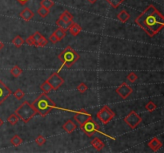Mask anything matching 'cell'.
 <instances>
[{"instance_id":"1","label":"cell","mask_w":164,"mask_h":153,"mask_svg":"<svg viewBox=\"0 0 164 153\" xmlns=\"http://www.w3.org/2000/svg\"><path fill=\"white\" fill-rule=\"evenodd\" d=\"M135 23L150 37L159 33L164 26V17L155 6L150 5L135 20Z\"/></svg>"},{"instance_id":"2","label":"cell","mask_w":164,"mask_h":153,"mask_svg":"<svg viewBox=\"0 0 164 153\" xmlns=\"http://www.w3.org/2000/svg\"><path fill=\"white\" fill-rule=\"evenodd\" d=\"M31 105H33L37 113L43 117L49 114L56 107L55 103L45 93L39 95Z\"/></svg>"},{"instance_id":"3","label":"cell","mask_w":164,"mask_h":153,"mask_svg":"<svg viewBox=\"0 0 164 153\" xmlns=\"http://www.w3.org/2000/svg\"><path fill=\"white\" fill-rule=\"evenodd\" d=\"M79 58H80V56L75 50H73L71 47H67L59 54V59L61 62L63 63V65L57 72H60L59 70L64 66L68 69L71 68Z\"/></svg>"},{"instance_id":"4","label":"cell","mask_w":164,"mask_h":153,"mask_svg":"<svg viewBox=\"0 0 164 153\" xmlns=\"http://www.w3.org/2000/svg\"><path fill=\"white\" fill-rule=\"evenodd\" d=\"M14 113L24 123H28L29 121L37 114V112L34 109L33 105L30 104L28 101H26L15 110Z\"/></svg>"},{"instance_id":"5","label":"cell","mask_w":164,"mask_h":153,"mask_svg":"<svg viewBox=\"0 0 164 153\" xmlns=\"http://www.w3.org/2000/svg\"><path fill=\"white\" fill-rule=\"evenodd\" d=\"M115 116V113H114L113 111L111 109V108L107 105H104V106L102 107L101 109L96 114L98 119L104 125H107V124L109 123L110 121H112Z\"/></svg>"},{"instance_id":"6","label":"cell","mask_w":164,"mask_h":153,"mask_svg":"<svg viewBox=\"0 0 164 153\" xmlns=\"http://www.w3.org/2000/svg\"><path fill=\"white\" fill-rule=\"evenodd\" d=\"M80 129L88 137H91L94 134L100 132V126L94 121L93 118H91L87 121H86L85 123L80 126Z\"/></svg>"},{"instance_id":"7","label":"cell","mask_w":164,"mask_h":153,"mask_svg":"<svg viewBox=\"0 0 164 153\" xmlns=\"http://www.w3.org/2000/svg\"><path fill=\"white\" fill-rule=\"evenodd\" d=\"M123 121L131 129H135L142 122V118L135 111L133 110L131 111L127 114V116H126Z\"/></svg>"},{"instance_id":"8","label":"cell","mask_w":164,"mask_h":153,"mask_svg":"<svg viewBox=\"0 0 164 153\" xmlns=\"http://www.w3.org/2000/svg\"><path fill=\"white\" fill-rule=\"evenodd\" d=\"M47 81L51 85L53 90H57L59 87L64 84V79L59 74V72L53 73Z\"/></svg>"},{"instance_id":"9","label":"cell","mask_w":164,"mask_h":153,"mask_svg":"<svg viewBox=\"0 0 164 153\" xmlns=\"http://www.w3.org/2000/svg\"><path fill=\"white\" fill-rule=\"evenodd\" d=\"M91 118H92V116H91V113H88L84 109L76 111L75 113V115H74V119L80 126L83 125L86 121H87L89 119H91Z\"/></svg>"},{"instance_id":"10","label":"cell","mask_w":164,"mask_h":153,"mask_svg":"<svg viewBox=\"0 0 164 153\" xmlns=\"http://www.w3.org/2000/svg\"><path fill=\"white\" fill-rule=\"evenodd\" d=\"M115 92L119 97H121L123 99L127 98L133 92V89L131 86L126 84V83H123L121 85L118 87L117 89H115Z\"/></svg>"},{"instance_id":"11","label":"cell","mask_w":164,"mask_h":153,"mask_svg":"<svg viewBox=\"0 0 164 153\" xmlns=\"http://www.w3.org/2000/svg\"><path fill=\"white\" fill-rule=\"evenodd\" d=\"M12 94V92L8 87L0 80V105Z\"/></svg>"},{"instance_id":"12","label":"cell","mask_w":164,"mask_h":153,"mask_svg":"<svg viewBox=\"0 0 164 153\" xmlns=\"http://www.w3.org/2000/svg\"><path fill=\"white\" fill-rule=\"evenodd\" d=\"M148 147H150L153 151H158L162 147V141L158 139V137H153L149 142H148Z\"/></svg>"},{"instance_id":"13","label":"cell","mask_w":164,"mask_h":153,"mask_svg":"<svg viewBox=\"0 0 164 153\" xmlns=\"http://www.w3.org/2000/svg\"><path fill=\"white\" fill-rule=\"evenodd\" d=\"M63 129L65 132H67V133H72L73 132H75L77 129V125H75V123L72 120H68L67 121H66L64 123V125H63Z\"/></svg>"},{"instance_id":"14","label":"cell","mask_w":164,"mask_h":153,"mask_svg":"<svg viewBox=\"0 0 164 153\" xmlns=\"http://www.w3.org/2000/svg\"><path fill=\"white\" fill-rule=\"evenodd\" d=\"M34 15H35L34 12L29 8H25L24 10H22L20 14H19V16L21 17V18H22V19L26 21V22H28L30 19H32Z\"/></svg>"},{"instance_id":"15","label":"cell","mask_w":164,"mask_h":153,"mask_svg":"<svg viewBox=\"0 0 164 153\" xmlns=\"http://www.w3.org/2000/svg\"><path fill=\"white\" fill-rule=\"evenodd\" d=\"M69 30L70 33H71L73 36H77V35L79 34V33L81 32L82 27L80 25L76 23V22H71V24H70L69 30Z\"/></svg>"},{"instance_id":"16","label":"cell","mask_w":164,"mask_h":153,"mask_svg":"<svg viewBox=\"0 0 164 153\" xmlns=\"http://www.w3.org/2000/svg\"><path fill=\"white\" fill-rule=\"evenodd\" d=\"M91 144L98 151H101V150H103V149L105 147V144H104L99 137H95V138L91 141Z\"/></svg>"},{"instance_id":"17","label":"cell","mask_w":164,"mask_h":153,"mask_svg":"<svg viewBox=\"0 0 164 153\" xmlns=\"http://www.w3.org/2000/svg\"><path fill=\"white\" fill-rule=\"evenodd\" d=\"M59 19L67 22V23H71V22H73V15L68 10H65L60 15Z\"/></svg>"},{"instance_id":"18","label":"cell","mask_w":164,"mask_h":153,"mask_svg":"<svg viewBox=\"0 0 164 153\" xmlns=\"http://www.w3.org/2000/svg\"><path fill=\"white\" fill-rule=\"evenodd\" d=\"M117 18L121 22H127L130 19V14L126 10H123L118 14Z\"/></svg>"},{"instance_id":"19","label":"cell","mask_w":164,"mask_h":153,"mask_svg":"<svg viewBox=\"0 0 164 153\" xmlns=\"http://www.w3.org/2000/svg\"><path fill=\"white\" fill-rule=\"evenodd\" d=\"M11 43H12V44L14 45L15 47H17V48H20L22 45L24 44V40H23V38H22V37L18 35V36L15 37V38L11 41Z\"/></svg>"},{"instance_id":"20","label":"cell","mask_w":164,"mask_h":153,"mask_svg":"<svg viewBox=\"0 0 164 153\" xmlns=\"http://www.w3.org/2000/svg\"><path fill=\"white\" fill-rule=\"evenodd\" d=\"M40 89L41 90L45 93H50V92H51V91L53 90L52 87H51V85L49 84V82L47 81H45L44 82L40 85Z\"/></svg>"},{"instance_id":"21","label":"cell","mask_w":164,"mask_h":153,"mask_svg":"<svg viewBox=\"0 0 164 153\" xmlns=\"http://www.w3.org/2000/svg\"><path fill=\"white\" fill-rule=\"evenodd\" d=\"M70 24H71V23H67V22H63V21L61 20V19H58V20L56 21V25L59 26V28H61L62 30H65L66 32L69 30Z\"/></svg>"},{"instance_id":"22","label":"cell","mask_w":164,"mask_h":153,"mask_svg":"<svg viewBox=\"0 0 164 153\" xmlns=\"http://www.w3.org/2000/svg\"><path fill=\"white\" fill-rule=\"evenodd\" d=\"M10 143L12 144L15 147H18L20 144H22V139L18 135H14V136L10 139Z\"/></svg>"},{"instance_id":"23","label":"cell","mask_w":164,"mask_h":153,"mask_svg":"<svg viewBox=\"0 0 164 153\" xmlns=\"http://www.w3.org/2000/svg\"><path fill=\"white\" fill-rule=\"evenodd\" d=\"M22 69L20 67H18V65H14V66L10 69V73H11L14 77H18V76L22 74Z\"/></svg>"},{"instance_id":"24","label":"cell","mask_w":164,"mask_h":153,"mask_svg":"<svg viewBox=\"0 0 164 153\" xmlns=\"http://www.w3.org/2000/svg\"><path fill=\"white\" fill-rule=\"evenodd\" d=\"M41 6H43L45 8L48 9L50 10L51 8H52L54 5H55V2H53L52 0H42L40 2Z\"/></svg>"},{"instance_id":"25","label":"cell","mask_w":164,"mask_h":153,"mask_svg":"<svg viewBox=\"0 0 164 153\" xmlns=\"http://www.w3.org/2000/svg\"><path fill=\"white\" fill-rule=\"evenodd\" d=\"M54 34H55V36H56L57 38L59 39V41H61V40H63V38H65L67 33H66L65 30H62L61 28H58L56 30H55V32H54Z\"/></svg>"},{"instance_id":"26","label":"cell","mask_w":164,"mask_h":153,"mask_svg":"<svg viewBox=\"0 0 164 153\" xmlns=\"http://www.w3.org/2000/svg\"><path fill=\"white\" fill-rule=\"evenodd\" d=\"M18 116H17L15 113H13L10 116H9L8 118H7V122L10 124V125H15L18 122Z\"/></svg>"},{"instance_id":"27","label":"cell","mask_w":164,"mask_h":153,"mask_svg":"<svg viewBox=\"0 0 164 153\" xmlns=\"http://www.w3.org/2000/svg\"><path fill=\"white\" fill-rule=\"evenodd\" d=\"M37 13H38V14H39L41 18H46L50 14V10L45 8L43 6H41V7H39V10H38Z\"/></svg>"},{"instance_id":"28","label":"cell","mask_w":164,"mask_h":153,"mask_svg":"<svg viewBox=\"0 0 164 153\" xmlns=\"http://www.w3.org/2000/svg\"><path fill=\"white\" fill-rule=\"evenodd\" d=\"M113 8H118L125 0H106Z\"/></svg>"},{"instance_id":"29","label":"cell","mask_w":164,"mask_h":153,"mask_svg":"<svg viewBox=\"0 0 164 153\" xmlns=\"http://www.w3.org/2000/svg\"><path fill=\"white\" fill-rule=\"evenodd\" d=\"M145 109H146L148 112H150V113H153L154 111L156 110L157 106H156V105L154 102H153V101H149V102H148L146 105V106H145Z\"/></svg>"},{"instance_id":"30","label":"cell","mask_w":164,"mask_h":153,"mask_svg":"<svg viewBox=\"0 0 164 153\" xmlns=\"http://www.w3.org/2000/svg\"><path fill=\"white\" fill-rule=\"evenodd\" d=\"M46 142H47V140L42 135H39L36 137V139H35V143L38 145H39V146H43V144H45Z\"/></svg>"},{"instance_id":"31","label":"cell","mask_w":164,"mask_h":153,"mask_svg":"<svg viewBox=\"0 0 164 153\" xmlns=\"http://www.w3.org/2000/svg\"><path fill=\"white\" fill-rule=\"evenodd\" d=\"M47 43H48V41H47V38L42 35V37L39 38V42H38V45H37V47H46V46L47 45Z\"/></svg>"},{"instance_id":"32","label":"cell","mask_w":164,"mask_h":153,"mask_svg":"<svg viewBox=\"0 0 164 153\" xmlns=\"http://www.w3.org/2000/svg\"><path fill=\"white\" fill-rule=\"evenodd\" d=\"M24 93H23V91L21 90L20 89H18L17 90L14 91V97L17 99V100H21V99L23 98L24 97Z\"/></svg>"},{"instance_id":"33","label":"cell","mask_w":164,"mask_h":153,"mask_svg":"<svg viewBox=\"0 0 164 153\" xmlns=\"http://www.w3.org/2000/svg\"><path fill=\"white\" fill-rule=\"evenodd\" d=\"M127 80L130 81V82L134 83L137 81V79H138V76H137V75H136L134 72H131V73H130L129 74L127 75Z\"/></svg>"},{"instance_id":"34","label":"cell","mask_w":164,"mask_h":153,"mask_svg":"<svg viewBox=\"0 0 164 153\" xmlns=\"http://www.w3.org/2000/svg\"><path fill=\"white\" fill-rule=\"evenodd\" d=\"M31 36H32L33 41H34V43H35V47H37L38 42H39V38L42 37V34H41L39 31H36V32H35V34H32Z\"/></svg>"},{"instance_id":"35","label":"cell","mask_w":164,"mask_h":153,"mask_svg":"<svg viewBox=\"0 0 164 153\" xmlns=\"http://www.w3.org/2000/svg\"><path fill=\"white\" fill-rule=\"evenodd\" d=\"M87 89H88V87H87V85L84 84V83H80L77 86V90L79 91L80 93H84Z\"/></svg>"},{"instance_id":"36","label":"cell","mask_w":164,"mask_h":153,"mask_svg":"<svg viewBox=\"0 0 164 153\" xmlns=\"http://www.w3.org/2000/svg\"><path fill=\"white\" fill-rule=\"evenodd\" d=\"M49 40L51 41V42L53 43V44H56V43H58V42H59V39L57 38V37L55 36V34H54V33H53V34H51V36H50V38H49Z\"/></svg>"},{"instance_id":"37","label":"cell","mask_w":164,"mask_h":153,"mask_svg":"<svg viewBox=\"0 0 164 153\" xmlns=\"http://www.w3.org/2000/svg\"><path fill=\"white\" fill-rule=\"evenodd\" d=\"M26 44L29 45V46H35V43H34V41H33L32 36H30L26 39Z\"/></svg>"},{"instance_id":"38","label":"cell","mask_w":164,"mask_h":153,"mask_svg":"<svg viewBox=\"0 0 164 153\" xmlns=\"http://www.w3.org/2000/svg\"><path fill=\"white\" fill-rule=\"evenodd\" d=\"M17 1H18V2H19L21 5H22V6H23V5H25L26 2H28L29 0H17Z\"/></svg>"},{"instance_id":"39","label":"cell","mask_w":164,"mask_h":153,"mask_svg":"<svg viewBox=\"0 0 164 153\" xmlns=\"http://www.w3.org/2000/svg\"><path fill=\"white\" fill-rule=\"evenodd\" d=\"M3 47H4V43L0 41V50H1Z\"/></svg>"},{"instance_id":"40","label":"cell","mask_w":164,"mask_h":153,"mask_svg":"<svg viewBox=\"0 0 164 153\" xmlns=\"http://www.w3.org/2000/svg\"><path fill=\"white\" fill-rule=\"evenodd\" d=\"M87 1H88L90 3H91V4H94V3H95V2H97L98 0H87Z\"/></svg>"},{"instance_id":"41","label":"cell","mask_w":164,"mask_h":153,"mask_svg":"<svg viewBox=\"0 0 164 153\" xmlns=\"http://www.w3.org/2000/svg\"><path fill=\"white\" fill-rule=\"evenodd\" d=\"M2 125H3V121H2V120L0 118V127H1Z\"/></svg>"}]
</instances>
